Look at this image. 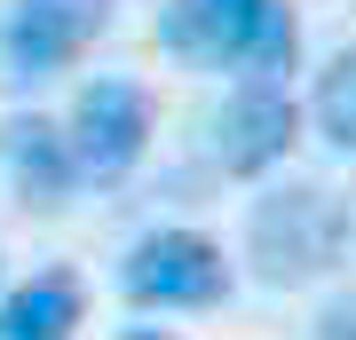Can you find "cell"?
Listing matches in <instances>:
<instances>
[{
    "label": "cell",
    "mask_w": 356,
    "mask_h": 340,
    "mask_svg": "<svg viewBox=\"0 0 356 340\" xmlns=\"http://www.w3.org/2000/svg\"><path fill=\"white\" fill-rule=\"evenodd\" d=\"M332 253H341V214H332V198L317 182H277L254 198V214H245V261H254V277L269 293H293L309 277H325Z\"/></svg>",
    "instance_id": "obj_2"
},
{
    "label": "cell",
    "mask_w": 356,
    "mask_h": 340,
    "mask_svg": "<svg viewBox=\"0 0 356 340\" xmlns=\"http://www.w3.org/2000/svg\"><path fill=\"white\" fill-rule=\"evenodd\" d=\"M159 40L191 63H229L245 79H277L301 56L293 0H166Z\"/></svg>",
    "instance_id": "obj_1"
},
{
    "label": "cell",
    "mask_w": 356,
    "mask_h": 340,
    "mask_svg": "<svg viewBox=\"0 0 356 340\" xmlns=\"http://www.w3.org/2000/svg\"><path fill=\"white\" fill-rule=\"evenodd\" d=\"M119 293L135 309H214L229 293V261L206 229H151L119 261Z\"/></svg>",
    "instance_id": "obj_3"
},
{
    "label": "cell",
    "mask_w": 356,
    "mask_h": 340,
    "mask_svg": "<svg viewBox=\"0 0 356 340\" xmlns=\"http://www.w3.org/2000/svg\"><path fill=\"white\" fill-rule=\"evenodd\" d=\"M79 332V277L40 269L16 293H0V340H72Z\"/></svg>",
    "instance_id": "obj_8"
},
{
    "label": "cell",
    "mask_w": 356,
    "mask_h": 340,
    "mask_svg": "<svg viewBox=\"0 0 356 340\" xmlns=\"http://www.w3.org/2000/svg\"><path fill=\"white\" fill-rule=\"evenodd\" d=\"M119 340H175V332H159V325H135V332H119Z\"/></svg>",
    "instance_id": "obj_11"
},
{
    "label": "cell",
    "mask_w": 356,
    "mask_h": 340,
    "mask_svg": "<svg viewBox=\"0 0 356 340\" xmlns=\"http://www.w3.org/2000/svg\"><path fill=\"white\" fill-rule=\"evenodd\" d=\"M0 175L16 182L24 206H64V190L79 182V159H72V135L40 111H16L0 119Z\"/></svg>",
    "instance_id": "obj_7"
},
{
    "label": "cell",
    "mask_w": 356,
    "mask_h": 340,
    "mask_svg": "<svg viewBox=\"0 0 356 340\" xmlns=\"http://www.w3.org/2000/svg\"><path fill=\"white\" fill-rule=\"evenodd\" d=\"M317 340H356V293H341V301L317 309Z\"/></svg>",
    "instance_id": "obj_10"
},
{
    "label": "cell",
    "mask_w": 356,
    "mask_h": 340,
    "mask_svg": "<svg viewBox=\"0 0 356 340\" xmlns=\"http://www.w3.org/2000/svg\"><path fill=\"white\" fill-rule=\"evenodd\" d=\"M293 135H301V103L285 95V79H238L214 119V159H222V175L261 182L293 151Z\"/></svg>",
    "instance_id": "obj_6"
},
{
    "label": "cell",
    "mask_w": 356,
    "mask_h": 340,
    "mask_svg": "<svg viewBox=\"0 0 356 340\" xmlns=\"http://www.w3.org/2000/svg\"><path fill=\"white\" fill-rule=\"evenodd\" d=\"M309 119H317V135L332 143V151L356 159V40L341 56L317 72V95H309Z\"/></svg>",
    "instance_id": "obj_9"
},
{
    "label": "cell",
    "mask_w": 356,
    "mask_h": 340,
    "mask_svg": "<svg viewBox=\"0 0 356 340\" xmlns=\"http://www.w3.org/2000/svg\"><path fill=\"white\" fill-rule=\"evenodd\" d=\"M111 24V0H8V16H0V63H8V79H56L64 63H79V48Z\"/></svg>",
    "instance_id": "obj_5"
},
{
    "label": "cell",
    "mask_w": 356,
    "mask_h": 340,
    "mask_svg": "<svg viewBox=\"0 0 356 340\" xmlns=\"http://www.w3.org/2000/svg\"><path fill=\"white\" fill-rule=\"evenodd\" d=\"M64 135H72V159H79V182H119L151 151V95L135 79H88L72 95Z\"/></svg>",
    "instance_id": "obj_4"
}]
</instances>
